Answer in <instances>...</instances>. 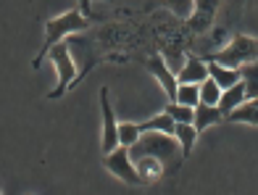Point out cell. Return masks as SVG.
<instances>
[{
	"instance_id": "12",
	"label": "cell",
	"mask_w": 258,
	"mask_h": 195,
	"mask_svg": "<svg viewBox=\"0 0 258 195\" xmlns=\"http://www.w3.org/2000/svg\"><path fill=\"white\" fill-rule=\"evenodd\" d=\"M245 100H248V93H245V82L240 79V82H234L232 87L221 90V98H219V111L227 116L229 111H234L237 106H242Z\"/></svg>"
},
{
	"instance_id": "5",
	"label": "cell",
	"mask_w": 258,
	"mask_h": 195,
	"mask_svg": "<svg viewBox=\"0 0 258 195\" xmlns=\"http://www.w3.org/2000/svg\"><path fill=\"white\" fill-rule=\"evenodd\" d=\"M103 166L108 169L113 177H119L121 182H126V185H143V177L137 174L135 161H132V156H129V148L121 145V143L116 145L111 153H105Z\"/></svg>"
},
{
	"instance_id": "20",
	"label": "cell",
	"mask_w": 258,
	"mask_h": 195,
	"mask_svg": "<svg viewBox=\"0 0 258 195\" xmlns=\"http://www.w3.org/2000/svg\"><path fill=\"white\" fill-rule=\"evenodd\" d=\"M169 116L177 121V124H192V116H195V108L192 106H182L177 100H169V106L163 108Z\"/></svg>"
},
{
	"instance_id": "8",
	"label": "cell",
	"mask_w": 258,
	"mask_h": 195,
	"mask_svg": "<svg viewBox=\"0 0 258 195\" xmlns=\"http://www.w3.org/2000/svg\"><path fill=\"white\" fill-rule=\"evenodd\" d=\"M148 69H150V74L158 79V85L163 87V93L169 95V100L177 98V87H179V82H177V74H174L171 69H169V63L163 61L161 55H150V58H148Z\"/></svg>"
},
{
	"instance_id": "4",
	"label": "cell",
	"mask_w": 258,
	"mask_h": 195,
	"mask_svg": "<svg viewBox=\"0 0 258 195\" xmlns=\"http://www.w3.org/2000/svg\"><path fill=\"white\" fill-rule=\"evenodd\" d=\"M48 58L55 63V69H58V85H55V90L53 93H48V98L50 100H58L61 95H66V90L74 85V79H77V66H74V58H72V50L66 48L63 42H58L55 48L48 53Z\"/></svg>"
},
{
	"instance_id": "19",
	"label": "cell",
	"mask_w": 258,
	"mask_h": 195,
	"mask_svg": "<svg viewBox=\"0 0 258 195\" xmlns=\"http://www.w3.org/2000/svg\"><path fill=\"white\" fill-rule=\"evenodd\" d=\"M150 6H166V8H171L179 19L187 21V19H190V14H192L195 0H148V8H150Z\"/></svg>"
},
{
	"instance_id": "13",
	"label": "cell",
	"mask_w": 258,
	"mask_h": 195,
	"mask_svg": "<svg viewBox=\"0 0 258 195\" xmlns=\"http://www.w3.org/2000/svg\"><path fill=\"white\" fill-rule=\"evenodd\" d=\"M224 119L232 121V124H250V127H258V98H248L242 106L229 111Z\"/></svg>"
},
{
	"instance_id": "9",
	"label": "cell",
	"mask_w": 258,
	"mask_h": 195,
	"mask_svg": "<svg viewBox=\"0 0 258 195\" xmlns=\"http://www.w3.org/2000/svg\"><path fill=\"white\" fill-rule=\"evenodd\" d=\"M132 161H135L137 174L143 177V185H153V182H158L163 177V171H166L163 161H158L156 156H137Z\"/></svg>"
},
{
	"instance_id": "23",
	"label": "cell",
	"mask_w": 258,
	"mask_h": 195,
	"mask_svg": "<svg viewBox=\"0 0 258 195\" xmlns=\"http://www.w3.org/2000/svg\"><path fill=\"white\" fill-rule=\"evenodd\" d=\"M77 3H79L77 8L82 11V14H87V16H90V0H77Z\"/></svg>"
},
{
	"instance_id": "16",
	"label": "cell",
	"mask_w": 258,
	"mask_h": 195,
	"mask_svg": "<svg viewBox=\"0 0 258 195\" xmlns=\"http://www.w3.org/2000/svg\"><path fill=\"white\" fill-rule=\"evenodd\" d=\"M174 124H177V121H174L166 111H161V113H156L153 119L137 124V129L140 132H166V135H174Z\"/></svg>"
},
{
	"instance_id": "3",
	"label": "cell",
	"mask_w": 258,
	"mask_h": 195,
	"mask_svg": "<svg viewBox=\"0 0 258 195\" xmlns=\"http://www.w3.org/2000/svg\"><path fill=\"white\" fill-rule=\"evenodd\" d=\"M211 61H219L229 69H237L248 61H258V40L255 37H248V34H234V37L208 55Z\"/></svg>"
},
{
	"instance_id": "1",
	"label": "cell",
	"mask_w": 258,
	"mask_h": 195,
	"mask_svg": "<svg viewBox=\"0 0 258 195\" xmlns=\"http://www.w3.org/2000/svg\"><path fill=\"white\" fill-rule=\"evenodd\" d=\"M129 156L137 158V156H156L158 161H163L166 171H177L179 164L184 161L182 151H179V143L174 135L166 132H140V137L129 145Z\"/></svg>"
},
{
	"instance_id": "14",
	"label": "cell",
	"mask_w": 258,
	"mask_h": 195,
	"mask_svg": "<svg viewBox=\"0 0 258 195\" xmlns=\"http://www.w3.org/2000/svg\"><path fill=\"white\" fill-rule=\"evenodd\" d=\"M206 63H208V77H214L221 90H227V87H232L234 82H240V79H242L240 69H229V66L219 63V61H211V58Z\"/></svg>"
},
{
	"instance_id": "15",
	"label": "cell",
	"mask_w": 258,
	"mask_h": 195,
	"mask_svg": "<svg viewBox=\"0 0 258 195\" xmlns=\"http://www.w3.org/2000/svg\"><path fill=\"white\" fill-rule=\"evenodd\" d=\"M174 137L179 143V151H182V158H187L192 153V145L198 140V129L192 124H174Z\"/></svg>"
},
{
	"instance_id": "10",
	"label": "cell",
	"mask_w": 258,
	"mask_h": 195,
	"mask_svg": "<svg viewBox=\"0 0 258 195\" xmlns=\"http://www.w3.org/2000/svg\"><path fill=\"white\" fill-rule=\"evenodd\" d=\"M208 77V63L198 55H187L184 66L177 72V82H192V85H201L203 79Z\"/></svg>"
},
{
	"instance_id": "21",
	"label": "cell",
	"mask_w": 258,
	"mask_h": 195,
	"mask_svg": "<svg viewBox=\"0 0 258 195\" xmlns=\"http://www.w3.org/2000/svg\"><path fill=\"white\" fill-rule=\"evenodd\" d=\"M221 98V87L216 85L214 77H206L201 82V103H208V106H219Z\"/></svg>"
},
{
	"instance_id": "17",
	"label": "cell",
	"mask_w": 258,
	"mask_h": 195,
	"mask_svg": "<svg viewBox=\"0 0 258 195\" xmlns=\"http://www.w3.org/2000/svg\"><path fill=\"white\" fill-rule=\"evenodd\" d=\"M240 74H242V82H245V93L248 98H258V61H248L237 66Z\"/></svg>"
},
{
	"instance_id": "2",
	"label": "cell",
	"mask_w": 258,
	"mask_h": 195,
	"mask_svg": "<svg viewBox=\"0 0 258 195\" xmlns=\"http://www.w3.org/2000/svg\"><path fill=\"white\" fill-rule=\"evenodd\" d=\"M90 29V16H85L79 8H69L66 14L48 19L45 21V42H42V50L37 53V58L32 61L34 69H40V63L48 58V53L55 48L58 42L69 34H79V32H87Z\"/></svg>"
},
{
	"instance_id": "6",
	"label": "cell",
	"mask_w": 258,
	"mask_h": 195,
	"mask_svg": "<svg viewBox=\"0 0 258 195\" xmlns=\"http://www.w3.org/2000/svg\"><path fill=\"white\" fill-rule=\"evenodd\" d=\"M100 111H103V156L119 145V121L108 98V87H100Z\"/></svg>"
},
{
	"instance_id": "22",
	"label": "cell",
	"mask_w": 258,
	"mask_h": 195,
	"mask_svg": "<svg viewBox=\"0 0 258 195\" xmlns=\"http://www.w3.org/2000/svg\"><path fill=\"white\" fill-rule=\"evenodd\" d=\"M140 137V129H137V124H132V121H124V124H119V143L121 145H132L135 140Z\"/></svg>"
},
{
	"instance_id": "18",
	"label": "cell",
	"mask_w": 258,
	"mask_h": 195,
	"mask_svg": "<svg viewBox=\"0 0 258 195\" xmlns=\"http://www.w3.org/2000/svg\"><path fill=\"white\" fill-rule=\"evenodd\" d=\"M177 103H182V106H198L201 103V85H192V82H179L177 87V98H174Z\"/></svg>"
},
{
	"instance_id": "7",
	"label": "cell",
	"mask_w": 258,
	"mask_h": 195,
	"mask_svg": "<svg viewBox=\"0 0 258 195\" xmlns=\"http://www.w3.org/2000/svg\"><path fill=\"white\" fill-rule=\"evenodd\" d=\"M219 6H221V0H195L192 14H190V19H187V27H190L192 32H198V34L208 32L216 21Z\"/></svg>"
},
{
	"instance_id": "11",
	"label": "cell",
	"mask_w": 258,
	"mask_h": 195,
	"mask_svg": "<svg viewBox=\"0 0 258 195\" xmlns=\"http://www.w3.org/2000/svg\"><path fill=\"white\" fill-rule=\"evenodd\" d=\"M219 121H224V113L219 111V106H208V103H198L195 106V116H192V127L198 132H203L208 127H216Z\"/></svg>"
}]
</instances>
